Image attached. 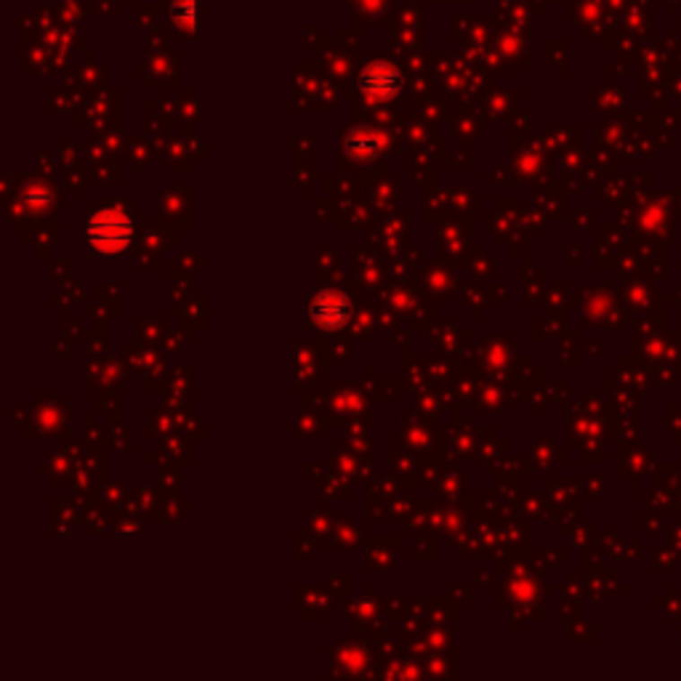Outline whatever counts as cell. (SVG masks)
<instances>
[{
    "instance_id": "6da1fadb",
    "label": "cell",
    "mask_w": 681,
    "mask_h": 681,
    "mask_svg": "<svg viewBox=\"0 0 681 681\" xmlns=\"http://www.w3.org/2000/svg\"><path fill=\"white\" fill-rule=\"evenodd\" d=\"M85 237L93 250L112 256V253H120L131 242L134 224L128 216L118 211H96L85 224Z\"/></svg>"
},
{
    "instance_id": "7a4b0ae2",
    "label": "cell",
    "mask_w": 681,
    "mask_h": 681,
    "mask_svg": "<svg viewBox=\"0 0 681 681\" xmlns=\"http://www.w3.org/2000/svg\"><path fill=\"white\" fill-rule=\"evenodd\" d=\"M352 317V301L341 291H319L309 301V319L319 330H341Z\"/></svg>"
},
{
    "instance_id": "3957f363",
    "label": "cell",
    "mask_w": 681,
    "mask_h": 681,
    "mask_svg": "<svg viewBox=\"0 0 681 681\" xmlns=\"http://www.w3.org/2000/svg\"><path fill=\"white\" fill-rule=\"evenodd\" d=\"M399 73L386 67V65H373L368 67L362 77H360V88L368 91L371 96H379V99H389L399 91Z\"/></svg>"
},
{
    "instance_id": "277c9868",
    "label": "cell",
    "mask_w": 681,
    "mask_h": 681,
    "mask_svg": "<svg viewBox=\"0 0 681 681\" xmlns=\"http://www.w3.org/2000/svg\"><path fill=\"white\" fill-rule=\"evenodd\" d=\"M383 150V139L371 134V131H352L346 139V152L354 160H373Z\"/></svg>"
}]
</instances>
